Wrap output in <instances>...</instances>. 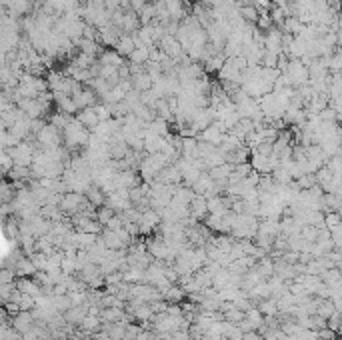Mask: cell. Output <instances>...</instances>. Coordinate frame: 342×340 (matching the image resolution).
I'll return each mask as SVG.
<instances>
[{
	"label": "cell",
	"mask_w": 342,
	"mask_h": 340,
	"mask_svg": "<svg viewBox=\"0 0 342 340\" xmlns=\"http://www.w3.org/2000/svg\"><path fill=\"white\" fill-rule=\"evenodd\" d=\"M134 36L132 34H120L118 36V40H116V44H114V50L120 54V56H128L132 50H134Z\"/></svg>",
	"instance_id": "7a4b0ae2"
},
{
	"label": "cell",
	"mask_w": 342,
	"mask_h": 340,
	"mask_svg": "<svg viewBox=\"0 0 342 340\" xmlns=\"http://www.w3.org/2000/svg\"><path fill=\"white\" fill-rule=\"evenodd\" d=\"M112 216H114V210H112L110 206H104V208H100V212H98V220H100V224H106Z\"/></svg>",
	"instance_id": "3957f363"
},
{
	"label": "cell",
	"mask_w": 342,
	"mask_h": 340,
	"mask_svg": "<svg viewBox=\"0 0 342 340\" xmlns=\"http://www.w3.org/2000/svg\"><path fill=\"white\" fill-rule=\"evenodd\" d=\"M100 66H122L124 64V58L114 50V48H106V50H100Z\"/></svg>",
	"instance_id": "6da1fadb"
},
{
	"label": "cell",
	"mask_w": 342,
	"mask_h": 340,
	"mask_svg": "<svg viewBox=\"0 0 342 340\" xmlns=\"http://www.w3.org/2000/svg\"><path fill=\"white\" fill-rule=\"evenodd\" d=\"M128 4H130V10H134V12H138L144 4H146V0H128Z\"/></svg>",
	"instance_id": "277c9868"
}]
</instances>
